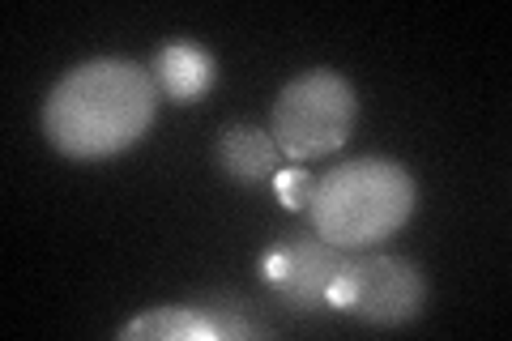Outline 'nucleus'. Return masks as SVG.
Wrapping results in <instances>:
<instances>
[{
    "instance_id": "obj_6",
    "label": "nucleus",
    "mask_w": 512,
    "mask_h": 341,
    "mask_svg": "<svg viewBox=\"0 0 512 341\" xmlns=\"http://www.w3.org/2000/svg\"><path fill=\"white\" fill-rule=\"evenodd\" d=\"M265 333L256 320H244L239 307H180V303H167V307H150L141 312L133 324H124L120 337H154V341H175V337H197V341H218V337H256Z\"/></svg>"
},
{
    "instance_id": "obj_5",
    "label": "nucleus",
    "mask_w": 512,
    "mask_h": 341,
    "mask_svg": "<svg viewBox=\"0 0 512 341\" xmlns=\"http://www.w3.org/2000/svg\"><path fill=\"white\" fill-rule=\"evenodd\" d=\"M346 265L342 248H333L320 235H291L278 239L274 248L261 256V278L282 303L299 307V312H320L325 307V290Z\"/></svg>"
},
{
    "instance_id": "obj_7",
    "label": "nucleus",
    "mask_w": 512,
    "mask_h": 341,
    "mask_svg": "<svg viewBox=\"0 0 512 341\" xmlns=\"http://www.w3.org/2000/svg\"><path fill=\"white\" fill-rule=\"evenodd\" d=\"M154 81H158V90H163L167 99L197 103L201 94L214 90L218 69L197 43H167L163 52L154 56Z\"/></svg>"
},
{
    "instance_id": "obj_4",
    "label": "nucleus",
    "mask_w": 512,
    "mask_h": 341,
    "mask_svg": "<svg viewBox=\"0 0 512 341\" xmlns=\"http://www.w3.org/2000/svg\"><path fill=\"white\" fill-rule=\"evenodd\" d=\"M427 282L402 256H363L346 261L325 290V307L367 324H406L423 312Z\"/></svg>"
},
{
    "instance_id": "obj_1",
    "label": "nucleus",
    "mask_w": 512,
    "mask_h": 341,
    "mask_svg": "<svg viewBox=\"0 0 512 341\" xmlns=\"http://www.w3.org/2000/svg\"><path fill=\"white\" fill-rule=\"evenodd\" d=\"M158 81L133 60H90L64 73L43 103V133L69 158H111L146 137Z\"/></svg>"
},
{
    "instance_id": "obj_3",
    "label": "nucleus",
    "mask_w": 512,
    "mask_h": 341,
    "mask_svg": "<svg viewBox=\"0 0 512 341\" xmlns=\"http://www.w3.org/2000/svg\"><path fill=\"white\" fill-rule=\"evenodd\" d=\"M359 116L355 86L342 73L312 69L286 81L274 103V141L291 162L342 150Z\"/></svg>"
},
{
    "instance_id": "obj_2",
    "label": "nucleus",
    "mask_w": 512,
    "mask_h": 341,
    "mask_svg": "<svg viewBox=\"0 0 512 341\" xmlns=\"http://www.w3.org/2000/svg\"><path fill=\"white\" fill-rule=\"evenodd\" d=\"M414 209V180L389 158H355L316 180L308 214L316 235L333 248H372L406 226Z\"/></svg>"
},
{
    "instance_id": "obj_9",
    "label": "nucleus",
    "mask_w": 512,
    "mask_h": 341,
    "mask_svg": "<svg viewBox=\"0 0 512 341\" xmlns=\"http://www.w3.org/2000/svg\"><path fill=\"white\" fill-rule=\"evenodd\" d=\"M274 188H278V201L286 209H308L316 180H312V171H303V167H286L274 175Z\"/></svg>"
},
{
    "instance_id": "obj_8",
    "label": "nucleus",
    "mask_w": 512,
    "mask_h": 341,
    "mask_svg": "<svg viewBox=\"0 0 512 341\" xmlns=\"http://www.w3.org/2000/svg\"><path fill=\"white\" fill-rule=\"evenodd\" d=\"M278 141L261 133L252 124H235L218 137V162L222 171L239 184H261V180H274L278 175Z\"/></svg>"
}]
</instances>
